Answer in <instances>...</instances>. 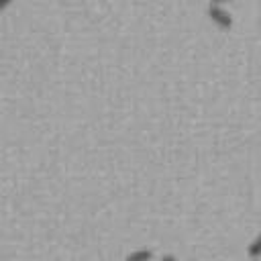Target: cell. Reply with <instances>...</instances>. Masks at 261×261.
Segmentation results:
<instances>
[{
	"mask_svg": "<svg viewBox=\"0 0 261 261\" xmlns=\"http://www.w3.org/2000/svg\"><path fill=\"white\" fill-rule=\"evenodd\" d=\"M208 18L222 31H228L232 27V16L226 8H222L220 4H210L208 6Z\"/></svg>",
	"mask_w": 261,
	"mask_h": 261,
	"instance_id": "obj_1",
	"label": "cell"
},
{
	"mask_svg": "<svg viewBox=\"0 0 261 261\" xmlns=\"http://www.w3.org/2000/svg\"><path fill=\"white\" fill-rule=\"evenodd\" d=\"M151 259H153V251H149V249H137V251L128 253L124 261H151Z\"/></svg>",
	"mask_w": 261,
	"mask_h": 261,
	"instance_id": "obj_2",
	"label": "cell"
},
{
	"mask_svg": "<svg viewBox=\"0 0 261 261\" xmlns=\"http://www.w3.org/2000/svg\"><path fill=\"white\" fill-rule=\"evenodd\" d=\"M247 253H249V257H253V259H257V257H261V232L249 243V247H247Z\"/></svg>",
	"mask_w": 261,
	"mask_h": 261,
	"instance_id": "obj_3",
	"label": "cell"
},
{
	"mask_svg": "<svg viewBox=\"0 0 261 261\" xmlns=\"http://www.w3.org/2000/svg\"><path fill=\"white\" fill-rule=\"evenodd\" d=\"M10 4H12V0H0V12H2V10H6Z\"/></svg>",
	"mask_w": 261,
	"mask_h": 261,
	"instance_id": "obj_4",
	"label": "cell"
},
{
	"mask_svg": "<svg viewBox=\"0 0 261 261\" xmlns=\"http://www.w3.org/2000/svg\"><path fill=\"white\" fill-rule=\"evenodd\" d=\"M161 261H177V259H175L173 255H163V257H161Z\"/></svg>",
	"mask_w": 261,
	"mask_h": 261,
	"instance_id": "obj_5",
	"label": "cell"
},
{
	"mask_svg": "<svg viewBox=\"0 0 261 261\" xmlns=\"http://www.w3.org/2000/svg\"><path fill=\"white\" fill-rule=\"evenodd\" d=\"M210 4H226V2H230V0H208Z\"/></svg>",
	"mask_w": 261,
	"mask_h": 261,
	"instance_id": "obj_6",
	"label": "cell"
}]
</instances>
